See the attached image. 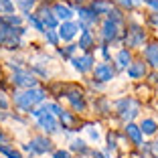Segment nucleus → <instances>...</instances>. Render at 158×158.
<instances>
[{
  "instance_id": "obj_1",
  "label": "nucleus",
  "mask_w": 158,
  "mask_h": 158,
  "mask_svg": "<svg viewBox=\"0 0 158 158\" xmlns=\"http://www.w3.org/2000/svg\"><path fill=\"white\" fill-rule=\"evenodd\" d=\"M47 99V89L43 87H31V89H19V91L12 93V103L16 110H20V112H31L33 107L41 106V103H45Z\"/></svg>"
},
{
  "instance_id": "obj_2",
  "label": "nucleus",
  "mask_w": 158,
  "mask_h": 158,
  "mask_svg": "<svg viewBox=\"0 0 158 158\" xmlns=\"http://www.w3.org/2000/svg\"><path fill=\"white\" fill-rule=\"evenodd\" d=\"M114 110H116L120 120L132 122L140 114V103H138V99H134V98H122L114 103Z\"/></svg>"
},
{
  "instance_id": "obj_3",
  "label": "nucleus",
  "mask_w": 158,
  "mask_h": 158,
  "mask_svg": "<svg viewBox=\"0 0 158 158\" xmlns=\"http://www.w3.org/2000/svg\"><path fill=\"white\" fill-rule=\"evenodd\" d=\"M10 83H12L16 89H31V87H37L39 85V79H37V75H35L31 69L23 67V69L12 71V75H10Z\"/></svg>"
},
{
  "instance_id": "obj_4",
  "label": "nucleus",
  "mask_w": 158,
  "mask_h": 158,
  "mask_svg": "<svg viewBox=\"0 0 158 158\" xmlns=\"http://www.w3.org/2000/svg\"><path fill=\"white\" fill-rule=\"evenodd\" d=\"M99 37L106 45H112V43H120L122 39V24L114 23V20L106 19L102 23V31H99Z\"/></svg>"
},
{
  "instance_id": "obj_5",
  "label": "nucleus",
  "mask_w": 158,
  "mask_h": 158,
  "mask_svg": "<svg viewBox=\"0 0 158 158\" xmlns=\"http://www.w3.org/2000/svg\"><path fill=\"white\" fill-rule=\"evenodd\" d=\"M75 14H77V23H79V28L81 31H87V28H93L95 24L99 23V16L95 12H93L89 6H83V4H79L77 8H75Z\"/></svg>"
},
{
  "instance_id": "obj_6",
  "label": "nucleus",
  "mask_w": 158,
  "mask_h": 158,
  "mask_svg": "<svg viewBox=\"0 0 158 158\" xmlns=\"http://www.w3.org/2000/svg\"><path fill=\"white\" fill-rule=\"evenodd\" d=\"M61 95H63V98H65L67 102L71 103L73 112H77V114H83V112H85L87 103H85V95H83V91H79L77 87H67L65 91L61 93Z\"/></svg>"
},
{
  "instance_id": "obj_7",
  "label": "nucleus",
  "mask_w": 158,
  "mask_h": 158,
  "mask_svg": "<svg viewBox=\"0 0 158 158\" xmlns=\"http://www.w3.org/2000/svg\"><path fill=\"white\" fill-rule=\"evenodd\" d=\"M79 23L77 20H65V23H59L57 27V35H59L61 43H73L79 35Z\"/></svg>"
},
{
  "instance_id": "obj_8",
  "label": "nucleus",
  "mask_w": 158,
  "mask_h": 158,
  "mask_svg": "<svg viewBox=\"0 0 158 158\" xmlns=\"http://www.w3.org/2000/svg\"><path fill=\"white\" fill-rule=\"evenodd\" d=\"M93 79L95 81H99V83H110V81H114L116 79V67L112 65V63H107V61H102V63H98V65L93 67Z\"/></svg>"
},
{
  "instance_id": "obj_9",
  "label": "nucleus",
  "mask_w": 158,
  "mask_h": 158,
  "mask_svg": "<svg viewBox=\"0 0 158 158\" xmlns=\"http://www.w3.org/2000/svg\"><path fill=\"white\" fill-rule=\"evenodd\" d=\"M69 63H71V67L81 75L91 73L93 67H95V59H93L91 53H83V55H79V57H73V59H69Z\"/></svg>"
},
{
  "instance_id": "obj_10",
  "label": "nucleus",
  "mask_w": 158,
  "mask_h": 158,
  "mask_svg": "<svg viewBox=\"0 0 158 158\" xmlns=\"http://www.w3.org/2000/svg\"><path fill=\"white\" fill-rule=\"evenodd\" d=\"M146 41V31L142 27H138V24H130L128 27V35H126L124 43L128 47H132V49H140V47L144 45Z\"/></svg>"
},
{
  "instance_id": "obj_11",
  "label": "nucleus",
  "mask_w": 158,
  "mask_h": 158,
  "mask_svg": "<svg viewBox=\"0 0 158 158\" xmlns=\"http://www.w3.org/2000/svg\"><path fill=\"white\" fill-rule=\"evenodd\" d=\"M39 16V20L43 23V27H45V31H57V27H59V20H57L55 12H53V8L49 4H43L39 6V10L35 12Z\"/></svg>"
},
{
  "instance_id": "obj_12",
  "label": "nucleus",
  "mask_w": 158,
  "mask_h": 158,
  "mask_svg": "<svg viewBox=\"0 0 158 158\" xmlns=\"http://www.w3.org/2000/svg\"><path fill=\"white\" fill-rule=\"evenodd\" d=\"M37 128H41L47 136H55L57 132H59V128H61L59 118L47 112V114H43L41 118H37Z\"/></svg>"
},
{
  "instance_id": "obj_13",
  "label": "nucleus",
  "mask_w": 158,
  "mask_h": 158,
  "mask_svg": "<svg viewBox=\"0 0 158 158\" xmlns=\"http://www.w3.org/2000/svg\"><path fill=\"white\" fill-rule=\"evenodd\" d=\"M28 146H31V150H33L35 156H43V154H47V152L53 150V142L47 138V136H33L31 142H28Z\"/></svg>"
},
{
  "instance_id": "obj_14",
  "label": "nucleus",
  "mask_w": 158,
  "mask_h": 158,
  "mask_svg": "<svg viewBox=\"0 0 158 158\" xmlns=\"http://www.w3.org/2000/svg\"><path fill=\"white\" fill-rule=\"evenodd\" d=\"M124 134H126V138L130 140L134 146H138V148L144 144V134H142V130H140V126L134 124V122H126Z\"/></svg>"
},
{
  "instance_id": "obj_15",
  "label": "nucleus",
  "mask_w": 158,
  "mask_h": 158,
  "mask_svg": "<svg viewBox=\"0 0 158 158\" xmlns=\"http://www.w3.org/2000/svg\"><path fill=\"white\" fill-rule=\"evenodd\" d=\"M51 8H53V12H55V16H57V20H59V23L73 20V16H75V10L71 8L69 4H65V2H55Z\"/></svg>"
},
{
  "instance_id": "obj_16",
  "label": "nucleus",
  "mask_w": 158,
  "mask_h": 158,
  "mask_svg": "<svg viewBox=\"0 0 158 158\" xmlns=\"http://www.w3.org/2000/svg\"><path fill=\"white\" fill-rule=\"evenodd\" d=\"M126 71H128V77H130V79H144L146 73H148V63L136 59V61L130 63V67H128Z\"/></svg>"
},
{
  "instance_id": "obj_17",
  "label": "nucleus",
  "mask_w": 158,
  "mask_h": 158,
  "mask_svg": "<svg viewBox=\"0 0 158 158\" xmlns=\"http://www.w3.org/2000/svg\"><path fill=\"white\" fill-rule=\"evenodd\" d=\"M79 51H83V53H89V49H93L95 47V35H93L91 28H87V31H81L79 33Z\"/></svg>"
},
{
  "instance_id": "obj_18",
  "label": "nucleus",
  "mask_w": 158,
  "mask_h": 158,
  "mask_svg": "<svg viewBox=\"0 0 158 158\" xmlns=\"http://www.w3.org/2000/svg\"><path fill=\"white\" fill-rule=\"evenodd\" d=\"M134 61V57H132V51L126 47V49H120V51L116 53V57H114V63H116V69H128L130 67V63Z\"/></svg>"
},
{
  "instance_id": "obj_19",
  "label": "nucleus",
  "mask_w": 158,
  "mask_h": 158,
  "mask_svg": "<svg viewBox=\"0 0 158 158\" xmlns=\"http://www.w3.org/2000/svg\"><path fill=\"white\" fill-rule=\"evenodd\" d=\"M89 8L98 14V16H107V14L112 12L114 6H112V2H110V0H91Z\"/></svg>"
},
{
  "instance_id": "obj_20",
  "label": "nucleus",
  "mask_w": 158,
  "mask_h": 158,
  "mask_svg": "<svg viewBox=\"0 0 158 158\" xmlns=\"http://www.w3.org/2000/svg\"><path fill=\"white\" fill-rule=\"evenodd\" d=\"M144 59L150 67L158 69V43H150L148 47L144 49Z\"/></svg>"
},
{
  "instance_id": "obj_21",
  "label": "nucleus",
  "mask_w": 158,
  "mask_h": 158,
  "mask_svg": "<svg viewBox=\"0 0 158 158\" xmlns=\"http://www.w3.org/2000/svg\"><path fill=\"white\" fill-rule=\"evenodd\" d=\"M69 152H75V154L85 156V154H89V146H87V142H85L83 138H71V142H69Z\"/></svg>"
},
{
  "instance_id": "obj_22",
  "label": "nucleus",
  "mask_w": 158,
  "mask_h": 158,
  "mask_svg": "<svg viewBox=\"0 0 158 158\" xmlns=\"http://www.w3.org/2000/svg\"><path fill=\"white\" fill-rule=\"evenodd\" d=\"M140 130H142V134H144V136H154L158 132L156 120H152V118H144V120L140 122Z\"/></svg>"
},
{
  "instance_id": "obj_23",
  "label": "nucleus",
  "mask_w": 158,
  "mask_h": 158,
  "mask_svg": "<svg viewBox=\"0 0 158 158\" xmlns=\"http://www.w3.org/2000/svg\"><path fill=\"white\" fill-rule=\"evenodd\" d=\"M77 51H79L77 43H67V45L63 47V49H61V47H57V55L63 57V59H73Z\"/></svg>"
},
{
  "instance_id": "obj_24",
  "label": "nucleus",
  "mask_w": 158,
  "mask_h": 158,
  "mask_svg": "<svg viewBox=\"0 0 158 158\" xmlns=\"http://www.w3.org/2000/svg\"><path fill=\"white\" fill-rule=\"evenodd\" d=\"M85 134H87V138H89V142H98L99 138H102V132H99V128H98V124H91V122H87L85 124Z\"/></svg>"
},
{
  "instance_id": "obj_25",
  "label": "nucleus",
  "mask_w": 158,
  "mask_h": 158,
  "mask_svg": "<svg viewBox=\"0 0 158 158\" xmlns=\"http://www.w3.org/2000/svg\"><path fill=\"white\" fill-rule=\"evenodd\" d=\"M0 154L6 158H23V154H20V150H16L12 144H0Z\"/></svg>"
},
{
  "instance_id": "obj_26",
  "label": "nucleus",
  "mask_w": 158,
  "mask_h": 158,
  "mask_svg": "<svg viewBox=\"0 0 158 158\" xmlns=\"http://www.w3.org/2000/svg\"><path fill=\"white\" fill-rule=\"evenodd\" d=\"M14 4H16V8H19L23 14H28V12H33V10H35L37 0H14Z\"/></svg>"
},
{
  "instance_id": "obj_27",
  "label": "nucleus",
  "mask_w": 158,
  "mask_h": 158,
  "mask_svg": "<svg viewBox=\"0 0 158 158\" xmlns=\"http://www.w3.org/2000/svg\"><path fill=\"white\" fill-rule=\"evenodd\" d=\"M24 20H27V24H28V27H33L37 33H45V27H43V23L39 20L37 14H31V12L24 14Z\"/></svg>"
},
{
  "instance_id": "obj_28",
  "label": "nucleus",
  "mask_w": 158,
  "mask_h": 158,
  "mask_svg": "<svg viewBox=\"0 0 158 158\" xmlns=\"http://www.w3.org/2000/svg\"><path fill=\"white\" fill-rule=\"evenodd\" d=\"M0 19L8 27H23L24 23V16H20V14H6V16H0Z\"/></svg>"
},
{
  "instance_id": "obj_29",
  "label": "nucleus",
  "mask_w": 158,
  "mask_h": 158,
  "mask_svg": "<svg viewBox=\"0 0 158 158\" xmlns=\"http://www.w3.org/2000/svg\"><path fill=\"white\" fill-rule=\"evenodd\" d=\"M43 39H45V43L49 47H59V43H61V39H59V35H57V31H45L43 33Z\"/></svg>"
},
{
  "instance_id": "obj_30",
  "label": "nucleus",
  "mask_w": 158,
  "mask_h": 158,
  "mask_svg": "<svg viewBox=\"0 0 158 158\" xmlns=\"http://www.w3.org/2000/svg\"><path fill=\"white\" fill-rule=\"evenodd\" d=\"M16 12V4L14 0H0V14L6 16V14H14Z\"/></svg>"
},
{
  "instance_id": "obj_31",
  "label": "nucleus",
  "mask_w": 158,
  "mask_h": 158,
  "mask_svg": "<svg viewBox=\"0 0 158 158\" xmlns=\"http://www.w3.org/2000/svg\"><path fill=\"white\" fill-rule=\"evenodd\" d=\"M59 122H61V128H67V130H69L71 126H73L75 118L71 116V112H67V110H63V112L59 114Z\"/></svg>"
},
{
  "instance_id": "obj_32",
  "label": "nucleus",
  "mask_w": 158,
  "mask_h": 158,
  "mask_svg": "<svg viewBox=\"0 0 158 158\" xmlns=\"http://www.w3.org/2000/svg\"><path fill=\"white\" fill-rule=\"evenodd\" d=\"M43 106H45V110H47L49 114H53V116H57V118H59L61 112H63V107H61L57 102H45Z\"/></svg>"
},
{
  "instance_id": "obj_33",
  "label": "nucleus",
  "mask_w": 158,
  "mask_h": 158,
  "mask_svg": "<svg viewBox=\"0 0 158 158\" xmlns=\"http://www.w3.org/2000/svg\"><path fill=\"white\" fill-rule=\"evenodd\" d=\"M53 158H71V152L69 150H63V148L53 150Z\"/></svg>"
},
{
  "instance_id": "obj_34",
  "label": "nucleus",
  "mask_w": 158,
  "mask_h": 158,
  "mask_svg": "<svg viewBox=\"0 0 158 158\" xmlns=\"http://www.w3.org/2000/svg\"><path fill=\"white\" fill-rule=\"evenodd\" d=\"M118 4H120L124 10H132V8L136 6V4H134V0H118Z\"/></svg>"
},
{
  "instance_id": "obj_35",
  "label": "nucleus",
  "mask_w": 158,
  "mask_h": 158,
  "mask_svg": "<svg viewBox=\"0 0 158 158\" xmlns=\"http://www.w3.org/2000/svg\"><path fill=\"white\" fill-rule=\"evenodd\" d=\"M0 110H8V98L4 91H0Z\"/></svg>"
},
{
  "instance_id": "obj_36",
  "label": "nucleus",
  "mask_w": 158,
  "mask_h": 158,
  "mask_svg": "<svg viewBox=\"0 0 158 158\" xmlns=\"http://www.w3.org/2000/svg\"><path fill=\"white\" fill-rule=\"evenodd\" d=\"M99 53H102V57H103V59H110V57H112V53H110V49H107V45H106V43H103V45L102 47H99Z\"/></svg>"
},
{
  "instance_id": "obj_37",
  "label": "nucleus",
  "mask_w": 158,
  "mask_h": 158,
  "mask_svg": "<svg viewBox=\"0 0 158 158\" xmlns=\"http://www.w3.org/2000/svg\"><path fill=\"white\" fill-rule=\"evenodd\" d=\"M33 73H39L41 77H49V71L43 69V67H39V65H33Z\"/></svg>"
},
{
  "instance_id": "obj_38",
  "label": "nucleus",
  "mask_w": 158,
  "mask_h": 158,
  "mask_svg": "<svg viewBox=\"0 0 158 158\" xmlns=\"http://www.w3.org/2000/svg\"><path fill=\"white\" fill-rule=\"evenodd\" d=\"M144 4L150 6V8H152V12L158 14V0H144Z\"/></svg>"
},
{
  "instance_id": "obj_39",
  "label": "nucleus",
  "mask_w": 158,
  "mask_h": 158,
  "mask_svg": "<svg viewBox=\"0 0 158 158\" xmlns=\"http://www.w3.org/2000/svg\"><path fill=\"white\" fill-rule=\"evenodd\" d=\"M91 158H107V156L103 152H99V150H93V152H91Z\"/></svg>"
},
{
  "instance_id": "obj_40",
  "label": "nucleus",
  "mask_w": 158,
  "mask_h": 158,
  "mask_svg": "<svg viewBox=\"0 0 158 158\" xmlns=\"http://www.w3.org/2000/svg\"><path fill=\"white\" fill-rule=\"evenodd\" d=\"M10 120V114H6V110H0V122Z\"/></svg>"
},
{
  "instance_id": "obj_41",
  "label": "nucleus",
  "mask_w": 158,
  "mask_h": 158,
  "mask_svg": "<svg viewBox=\"0 0 158 158\" xmlns=\"http://www.w3.org/2000/svg\"><path fill=\"white\" fill-rule=\"evenodd\" d=\"M4 142H6V134L0 130V144H4Z\"/></svg>"
},
{
  "instance_id": "obj_42",
  "label": "nucleus",
  "mask_w": 158,
  "mask_h": 158,
  "mask_svg": "<svg viewBox=\"0 0 158 158\" xmlns=\"http://www.w3.org/2000/svg\"><path fill=\"white\" fill-rule=\"evenodd\" d=\"M152 152L158 156V142H152Z\"/></svg>"
},
{
  "instance_id": "obj_43",
  "label": "nucleus",
  "mask_w": 158,
  "mask_h": 158,
  "mask_svg": "<svg viewBox=\"0 0 158 158\" xmlns=\"http://www.w3.org/2000/svg\"><path fill=\"white\" fill-rule=\"evenodd\" d=\"M71 2H75V4L79 6V4H81V2H83V0H71Z\"/></svg>"
},
{
  "instance_id": "obj_44",
  "label": "nucleus",
  "mask_w": 158,
  "mask_h": 158,
  "mask_svg": "<svg viewBox=\"0 0 158 158\" xmlns=\"http://www.w3.org/2000/svg\"><path fill=\"white\" fill-rule=\"evenodd\" d=\"M142 2H144V0H134V4H142Z\"/></svg>"
},
{
  "instance_id": "obj_45",
  "label": "nucleus",
  "mask_w": 158,
  "mask_h": 158,
  "mask_svg": "<svg viewBox=\"0 0 158 158\" xmlns=\"http://www.w3.org/2000/svg\"><path fill=\"white\" fill-rule=\"evenodd\" d=\"M134 158H140V156H134Z\"/></svg>"
},
{
  "instance_id": "obj_46",
  "label": "nucleus",
  "mask_w": 158,
  "mask_h": 158,
  "mask_svg": "<svg viewBox=\"0 0 158 158\" xmlns=\"http://www.w3.org/2000/svg\"><path fill=\"white\" fill-rule=\"evenodd\" d=\"M154 158H158V156H154Z\"/></svg>"
}]
</instances>
